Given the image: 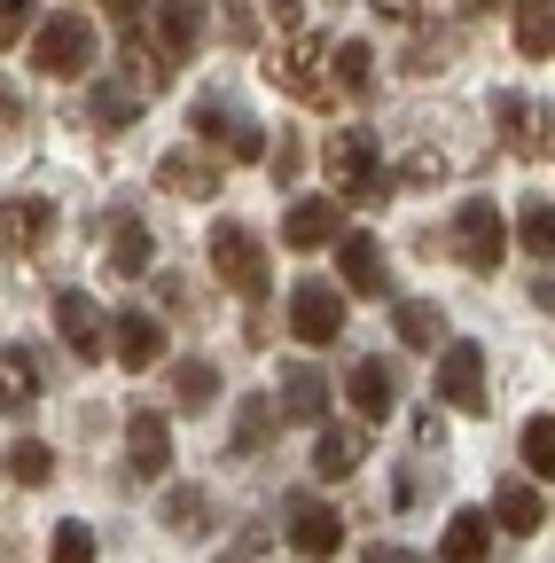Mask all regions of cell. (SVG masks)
Instances as JSON below:
<instances>
[{
  "mask_svg": "<svg viewBox=\"0 0 555 563\" xmlns=\"http://www.w3.org/2000/svg\"><path fill=\"white\" fill-rule=\"evenodd\" d=\"M329 188L344 196V203H384L391 196V173H384V157H376V141L353 125V133H329Z\"/></svg>",
  "mask_w": 555,
  "mask_h": 563,
  "instance_id": "6da1fadb",
  "label": "cell"
},
{
  "mask_svg": "<svg viewBox=\"0 0 555 563\" xmlns=\"http://www.w3.org/2000/svg\"><path fill=\"white\" fill-rule=\"evenodd\" d=\"M274 87H290L306 110H321L336 95V63H329V40L321 32H290L282 47H274Z\"/></svg>",
  "mask_w": 555,
  "mask_h": 563,
  "instance_id": "7a4b0ae2",
  "label": "cell"
},
{
  "mask_svg": "<svg viewBox=\"0 0 555 563\" xmlns=\"http://www.w3.org/2000/svg\"><path fill=\"white\" fill-rule=\"evenodd\" d=\"M212 274L227 282L235 298H251V306L266 298V282H274V274H266V243H258L243 220H220V228H212Z\"/></svg>",
  "mask_w": 555,
  "mask_h": 563,
  "instance_id": "3957f363",
  "label": "cell"
},
{
  "mask_svg": "<svg viewBox=\"0 0 555 563\" xmlns=\"http://www.w3.org/2000/svg\"><path fill=\"white\" fill-rule=\"evenodd\" d=\"M454 251H462L469 274H493V266L509 258V220H501V203H485V196L454 203Z\"/></svg>",
  "mask_w": 555,
  "mask_h": 563,
  "instance_id": "277c9868",
  "label": "cell"
},
{
  "mask_svg": "<svg viewBox=\"0 0 555 563\" xmlns=\"http://www.w3.org/2000/svg\"><path fill=\"white\" fill-rule=\"evenodd\" d=\"M95 55H102V40H95L87 16H47V24L32 32V63L47 70V79H79Z\"/></svg>",
  "mask_w": 555,
  "mask_h": 563,
  "instance_id": "5b68a950",
  "label": "cell"
},
{
  "mask_svg": "<svg viewBox=\"0 0 555 563\" xmlns=\"http://www.w3.org/2000/svg\"><path fill=\"white\" fill-rule=\"evenodd\" d=\"M196 141H203V150H227V157H266V133L235 110V95H203L196 102Z\"/></svg>",
  "mask_w": 555,
  "mask_h": 563,
  "instance_id": "8992f818",
  "label": "cell"
},
{
  "mask_svg": "<svg viewBox=\"0 0 555 563\" xmlns=\"http://www.w3.org/2000/svg\"><path fill=\"white\" fill-rule=\"evenodd\" d=\"M282 532H290V548L313 555V563H329V555L344 548V517L321 501V493H298V501L282 509Z\"/></svg>",
  "mask_w": 555,
  "mask_h": 563,
  "instance_id": "52a82bcc",
  "label": "cell"
},
{
  "mask_svg": "<svg viewBox=\"0 0 555 563\" xmlns=\"http://www.w3.org/2000/svg\"><path fill=\"white\" fill-rule=\"evenodd\" d=\"M290 336H298V344H313V352L344 336V298L329 290L321 274H313V282H298V298H290Z\"/></svg>",
  "mask_w": 555,
  "mask_h": 563,
  "instance_id": "ba28073f",
  "label": "cell"
},
{
  "mask_svg": "<svg viewBox=\"0 0 555 563\" xmlns=\"http://www.w3.org/2000/svg\"><path fill=\"white\" fill-rule=\"evenodd\" d=\"M439 399L462 407V415H485V352H477L469 336H454V344L439 352Z\"/></svg>",
  "mask_w": 555,
  "mask_h": 563,
  "instance_id": "9c48e42d",
  "label": "cell"
},
{
  "mask_svg": "<svg viewBox=\"0 0 555 563\" xmlns=\"http://www.w3.org/2000/svg\"><path fill=\"white\" fill-rule=\"evenodd\" d=\"M55 329H63V344H71V361H79V368H95L102 352H110V321H102V306L79 298V290H63V298H55Z\"/></svg>",
  "mask_w": 555,
  "mask_h": 563,
  "instance_id": "30bf717a",
  "label": "cell"
},
{
  "mask_svg": "<svg viewBox=\"0 0 555 563\" xmlns=\"http://www.w3.org/2000/svg\"><path fill=\"white\" fill-rule=\"evenodd\" d=\"M282 243H290V251L344 243V211H336V196H298V203L282 211Z\"/></svg>",
  "mask_w": 555,
  "mask_h": 563,
  "instance_id": "8fae6325",
  "label": "cell"
},
{
  "mask_svg": "<svg viewBox=\"0 0 555 563\" xmlns=\"http://www.w3.org/2000/svg\"><path fill=\"white\" fill-rule=\"evenodd\" d=\"M110 352H118L125 368H165V321L142 313V306H125V313L110 321Z\"/></svg>",
  "mask_w": 555,
  "mask_h": 563,
  "instance_id": "7c38bea8",
  "label": "cell"
},
{
  "mask_svg": "<svg viewBox=\"0 0 555 563\" xmlns=\"http://www.w3.org/2000/svg\"><path fill=\"white\" fill-rule=\"evenodd\" d=\"M336 274H344V290H360V298H384V290H391V274H384V243H376V235H360V228L336 243Z\"/></svg>",
  "mask_w": 555,
  "mask_h": 563,
  "instance_id": "4fadbf2b",
  "label": "cell"
},
{
  "mask_svg": "<svg viewBox=\"0 0 555 563\" xmlns=\"http://www.w3.org/2000/svg\"><path fill=\"white\" fill-rule=\"evenodd\" d=\"M149 32H157L165 63H188V55H196V40H203V0H157Z\"/></svg>",
  "mask_w": 555,
  "mask_h": 563,
  "instance_id": "5bb4252c",
  "label": "cell"
},
{
  "mask_svg": "<svg viewBox=\"0 0 555 563\" xmlns=\"http://www.w3.org/2000/svg\"><path fill=\"white\" fill-rule=\"evenodd\" d=\"M157 188L203 203V196H220V165L203 157V150H165V157H157Z\"/></svg>",
  "mask_w": 555,
  "mask_h": 563,
  "instance_id": "9a60e30c",
  "label": "cell"
},
{
  "mask_svg": "<svg viewBox=\"0 0 555 563\" xmlns=\"http://www.w3.org/2000/svg\"><path fill=\"white\" fill-rule=\"evenodd\" d=\"M125 454H133V477H165V470H173V431H165V415H142V407H133Z\"/></svg>",
  "mask_w": 555,
  "mask_h": 563,
  "instance_id": "2e32d148",
  "label": "cell"
},
{
  "mask_svg": "<svg viewBox=\"0 0 555 563\" xmlns=\"http://www.w3.org/2000/svg\"><path fill=\"white\" fill-rule=\"evenodd\" d=\"M368 462V439L353 431V422H321V439H313V477H353Z\"/></svg>",
  "mask_w": 555,
  "mask_h": 563,
  "instance_id": "e0dca14e",
  "label": "cell"
},
{
  "mask_svg": "<svg viewBox=\"0 0 555 563\" xmlns=\"http://www.w3.org/2000/svg\"><path fill=\"white\" fill-rule=\"evenodd\" d=\"M344 399L360 407V422H384V415H391V399H399V384H391V368H384V361H353V376H344Z\"/></svg>",
  "mask_w": 555,
  "mask_h": 563,
  "instance_id": "ac0fdd59",
  "label": "cell"
},
{
  "mask_svg": "<svg viewBox=\"0 0 555 563\" xmlns=\"http://www.w3.org/2000/svg\"><path fill=\"white\" fill-rule=\"evenodd\" d=\"M282 415H298V422H329V376L321 368H282Z\"/></svg>",
  "mask_w": 555,
  "mask_h": 563,
  "instance_id": "d6986e66",
  "label": "cell"
},
{
  "mask_svg": "<svg viewBox=\"0 0 555 563\" xmlns=\"http://www.w3.org/2000/svg\"><path fill=\"white\" fill-rule=\"evenodd\" d=\"M55 235V203L47 196H9V258L16 251H40Z\"/></svg>",
  "mask_w": 555,
  "mask_h": 563,
  "instance_id": "ffe728a7",
  "label": "cell"
},
{
  "mask_svg": "<svg viewBox=\"0 0 555 563\" xmlns=\"http://www.w3.org/2000/svg\"><path fill=\"white\" fill-rule=\"evenodd\" d=\"M540 517H547V509H540V493H532L524 477H501V485H493V525H501V532L524 540V532H540Z\"/></svg>",
  "mask_w": 555,
  "mask_h": 563,
  "instance_id": "44dd1931",
  "label": "cell"
},
{
  "mask_svg": "<svg viewBox=\"0 0 555 563\" xmlns=\"http://www.w3.org/2000/svg\"><path fill=\"white\" fill-rule=\"evenodd\" d=\"M517 55L524 63L555 55V0H517Z\"/></svg>",
  "mask_w": 555,
  "mask_h": 563,
  "instance_id": "7402d4cb",
  "label": "cell"
},
{
  "mask_svg": "<svg viewBox=\"0 0 555 563\" xmlns=\"http://www.w3.org/2000/svg\"><path fill=\"white\" fill-rule=\"evenodd\" d=\"M274 431H282V399H243L235 407V454H258V446H274Z\"/></svg>",
  "mask_w": 555,
  "mask_h": 563,
  "instance_id": "603a6c76",
  "label": "cell"
},
{
  "mask_svg": "<svg viewBox=\"0 0 555 563\" xmlns=\"http://www.w3.org/2000/svg\"><path fill=\"white\" fill-rule=\"evenodd\" d=\"M485 540H493V517L454 509V525H446V540H439V563H485Z\"/></svg>",
  "mask_w": 555,
  "mask_h": 563,
  "instance_id": "cb8c5ba5",
  "label": "cell"
},
{
  "mask_svg": "<svg viewBox=\"0 0 555 563\" xmlns=\"http://www.w3.org/2000/svg\"><path fill=\"white\" fill-rule=\"evenodd\" d=\"M149 258H157V243H149V228H142V220H118V228H110V274L142 282V274H149Z\"/></svg>",
  "mask_w": 555,
  "mask_h": 563,
  "instance_id": "d4e9b609",
  "label": "cell"
},
{
  "mask_svg": "<svg viewBox=\"0 0 555 563\" xmlns=\"http://www.w3.org/2000/svg\"><path fill=\"white\" fill-rule=\"evenodd\" d=\"M493 118H501V133H509V150H517V157H540L547 125H540V110H532V102H517V95H493Z\"/></svg>",
  "mask_w": 555,
  "mask_h": 563,
  "instance_id": "484cf974",
  "label": "cell"
},
{
  "mask_svg": "<svg viewBox=\"0 0 555 563\" xmlns=\"http://www.w3.org/2000/svg\"><path fill=\"white\" fill-rule=\"evenodd\" d=\"M391 329H399V344H414V352L446 344V313H439V306H423V298H407V306L391 313Z\"/></svg>",
  "mask_w": 555,
  "mask_h": 563,
  "instance_id": "4316f807",
  "label": "cell"
},
{
  "mask_svg": "<svg viewBox=\"0 0 555 563\" xmlns=\"http://www.w3.org/2000/svg\"><path fill=\"white\" fill-rule=\"evenodd\" d=\"M376 87V47L368 40H344L336 47V95H368Z\"/></svg>",
  "mask_w": 555,
  "mask_h": 563,
  "instance_id": "83f0119b",
  "label": "cell"
},
{
  "mask_svg": "<svg viewBox=\"0 0 555 563\" xmlns=\"http://www.w3.org/2000/svg\"><path fill=\"white\" fill-rule=\"evenodd\" d=\"M165 525L173 532H203V525H212V493H203V485H173L165 493Z\"/></svg>",
  "mask_w": 555,
  "mask_h": 563,
  "instance_id": "f1b7e54d",
  "label": "cell"
},
{
  "mask_svg": "<svg viewBox=\"0 0 555 563\" xmlns=\"http://www.w3.org/2000/svg\"><path fill=\"white\" fill-rule=\"evenodd\" d=\"M212 391H220V368L212 361H173V399L180 407H212Z\"/></svg>",
  "mask_w": 555,
  "mask_h": 563,
  "instance_id": "f546056e",
  "label": "cell"
},
{
  "mask_svg": "<svg viewBox=\"0 0 555 563\" xmlns=\"http://www.w3.org/2000/svg\"><path fill=\"white\" fill-rule=\"evenodd\" d=\"M142 102H149V95H133L125 79H110V87H95V95H87L95 125H125V118H142Z\"/></svg>",
  "mask_w": 555,
  "mask_h": 563,
  "instance_id": "4dcf8cb0",
  "label": "cell"
},
{
  "mask_svg": "<svg viewBox=\"0 0 555 563\" xmlns=\"http://www.w3.org/2000/svg\"><path fill=\"white\" fill-rule=\"evenodd\" d=\"M0 376H9V407H32L40 399V361L24 344H9V361H0Z\"/></svg>",
  "mask_w": 555,
  "mask_h": 563,
  "instance_id": "1f68e13d",
  "label": "cell"
},
{
  "mask_svg": "<svg viewBox=\"0 0 555 563\" xmlns=\"http://www.w3.org/2000/svg\"><path fill=\"white\" fill-rule=\"evenodd\" d=\"M9 477H16V485H47V477H55V454H47L40 439H16V446H9Z\"/></svg>",
  "mask_w": 555,
  "mask_h": 563,
  "instance_id": "d6a6232c",
  "label": "cell"
},
{
  "mask_svg": "<svg viewBox=\"0 0 555 563\" xmlns=\"http://www.w3.org/2000/svg\"><path fill=\"white\" fill-rule=\"evenodd\" d=\"M517 235H524V251H532V258H555V203H524Z\"/></svg>",
  "mask_w": 555,
  "mask_h": 563,
  "instance_id": "836d02e7",
  "label": "cell"
},
{
  "mask_svg": "<svg viewBox=\"0 0 555 563\" xmlns=\"http://www.w3.org/2000/svg\"><path fill=\"white\" fill-rule=\"evenodd\" d=\"M47 563H95V532L71 517V525H55V540H47Z\"/></svg>",
  "mask_w": 555,
  "mask_h": 563,
  "instance_id": "e575fe53",
  "label": "cell"
},
{
  "mask_svg": "<svg viewBox=\"0 0 555 563\" xmlns=\"http://www.w3.org/2000/svg\"><path fill=\"white\" fill-rule=\"evenodd\" d=\"M524 462H532L540 477H555V415H532V422H524Z\"/></svg>",
  "mask_w": 555,
  "mask_h": 563,
  "instance_id": "d590c367",
  "label": "cell"
},
{
  "mask_svg": "<svg viewBox=\"0 0 555 563\" xmlns=\"http://www.w3.org/2000/svg\"><path fill=\"white\" fill-rule=\"evenodd\" d=\"M220 32L235 47H258V9H251V0H220Z\"/></svg>",
  "mask_w": 555,
  "mask_h": 563,
  "instance_id": "8d00e7d4",
  "label": "cell"
},
{
  "mask_svg": "<svg viewBox=\"0 0 555 563\" xmlns=\"http://www.w3.org/2000/svg\"><path fill=\"white\" fill-rule=\"evenodd\" d=\"M47 16H40V0H0V40L16 47V32H40Z\"/></svg>",
  "mask_w": 555,
  "mask_h": 563,
  "instance_id": "74e56055",
  "label": "cell"
},
{
  "mask_svg": "<svg viewBox=\"0 0 555 563\" xmlns=\"http://www.w3.org/2000/svg\"><path fill=\"white\" fill-rule=\"evenodd\" d=\"M298 173H306V141L282 133V141H274V180H298Z\"/></svg>",
  "mask_w": 555,
  "mask_h": 563,
  "instance_id": "f35d334b",
  "label": "cell"
},
{
  "mask_svg": "<svg viewBox=\"0 0 555 563\" xmlns=\"http://www.w3.org/2000/svg\"><path fill=\"white\" fill-rule=\"evenodd\" d=\"M102 9L118 16V32H125V40H133V32H149V24H142V0H102Z\"/></svg>",
  "mask_w": 555,
  "mask_h": 563,
  "instance_id": "ab89813d",
  "label": "cell"
},
{
  "mask_svg": "<svg viewBox=\"0 0 555 563\" xmlns=\"http://www.w3.org/2000/svg\"><path fill=\"white\" fill-rule=\"evenodd\" d=\"M368 563H423V555H414V548H391V540H384V548H368Z\"/></svg>",
  "mask_w": 555,
  "mask_h": 563,
  "instance_id": "60d3db41",
  "label": "cell"
},
{
  "mask_svg": "<svg viewBox=\"0 0 555 563\" xmlns=\"http://www.w3.org/2000/svg\"><path fill=\"white\" fill-rule=\"evenodd\" d=\"M274 24H282V32H306V24H298V0H274Z\"/></svg>",
  "mask_w": 555,
  "mask_h": 563,
  "instance_id": "b9f144b4",
  "label": "cell"
},
{
  "mask_svg": "<svg viewBox=\"0 0 555 563\" xmlns=\"http://www.w3.org/2000/svg\"><path fill=\"white\" fill-rule=\"evenodd\" d=\"M376 9H384V16H407V0H376Z\"/></svg>",
  "mask_w": 555,
  "mask_h": 563,
  "instance_id": "7bdbcfd3",
  "label": "cell"
}]
</instances>
